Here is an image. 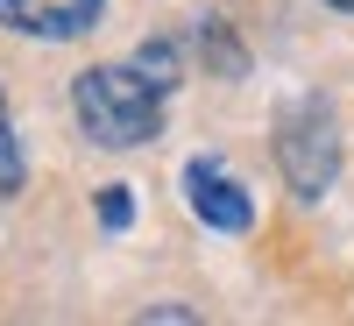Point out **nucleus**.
<instances>
[{
	"mask_svg": "<svg viewBox=\"0 0 354 326\" xmlns=\"http://www.w3.org/2000/svg\"><path fill=\"white\" fill-rule=\"evenodd\" d=\"M21 192V135L8 121V100H0V199H15Z\"/></svg>",
	"mask_w": 354,
	"mask_h": 326,
	"instance_id": "39448f33",
	"label": "nucleus"
},
{
	"mask_svg": "<svg viewBox=\"0 0 354 326\" xmlns=\"http://www.w3.org/2000/svg\"><path fill=\"white\" fill-rule=\"evenodd\" d=\"M326 8H340V15H354V0H326Z\"/></svg>",
	"mask_w": 354,
	"mask_h": 326,
	"instance_id": "0eeeda50",
	"label": "nucleus"
},
{
	"mask_svg": "<svg viewBox=\"0 0 354 326\" xmlns=\"http://www.w3.org/2000/svg\"><path fill=\"white\" fill-rule=\"evenodd\" d=\"M128 220H135V192H128V185H100V227L121 234Z\"/></svg>",
	"mask_w": 354,
	"mask_h": 326,
	"instance_id": "423d86ee",
	"label": "nucleus"
},
{
	"mask_svg": "<svg viewBox=\"0 0 354 326\" xmlns=\"http://www.w3.org/2000/svg\"><path fill=\"white\" fill-rule=\"evenodd\" d=\"M177 85V43H142L128 64H93L71 85V114L100 150H142L163 135V107Z\"/></svg>",
	"mask_w": 354,
	"mask_h": 326,
	"instance_id": "f257e3e1",
	"label": "nucleus"
},
{
	"mask_svg": "<svg viewBox=\"0 0 354 326\" xmlns=\"http://www.w3.org/2000/svg\"><path fill=\"white\" fill-rule=\"evenodd\" d=\"M106 0H0V28L15 36H36V43H71L100 21Z\"/></svg>",
	"mask_w": 354,
	"mask_h": 326,
	"instance_id": "20e7f679",
	"label": "nucleus"
},
{
	"mask_svg": "<svg viewBox=\"0 0 354 326\" xmlns=\"http://www.w3.org/2000/svg\"><path fill=\"white\" fill-rule=\"evenodd\" d=\"M277 163H283V185L298 199H326L333 177H340V114L333 100H290L283 121H277Z\"/></svg>",
	"mask_w": 354,
	"mask_h": 326,
	"instance_id": "f03ea898",
	"label": "nucleus"
},
{
	"mask_svg": "<svg viewBox=\"0 0 354 326\" xmlns=\"http://www.w3.org/2000/svg\"><path fill=\"white\" fill-rule=\"evenodd\" d=\"M185 206L213 227V234H248L255 227V199L220 156H192L185 163Z\"/></svg>",
	"mask_w": 354,
	"mask_h": 326,
	"instance_id": "7ed1b4c3",
	"label": "nucleus"
}]
</instances>
